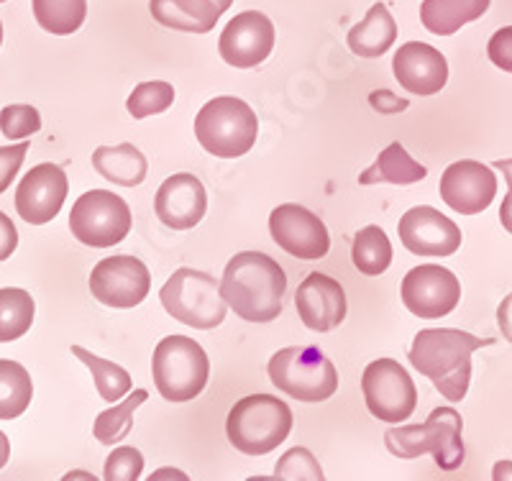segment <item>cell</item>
Instances as JSON below:
<instances>
[{
    "mask_svg": "<svg viewBox=\"0 0 512 481\" xmlns=\"http://www.w3.org/2000/svg\"><path fill=\"white\" fill-rule=\"evenodd\" d=\"M285 292V269L262 251H241L233 256L221 279L226 305L249 323H269L280 318Z\"/></svg>",
    "mask_w": 512,
    "mask_h": 481,
    "instance_id": "obj_1",
    "label": "cell"
},
{
    "mask_svg": "<svg viewBox=\"0 0 512 481\" xmlns=\"http://www.w3.org/2000/svg\"><path fill=\"white\" fill-rule=\"evenodd\" d=\"M492 343V338H477L456 328H425L415 336L410 364L431 379L448 402H461L472 382V354Z\"/></svg>",
    "mask_w": 512,
    "mask_h": 481,
    "instance_id": "obj_2",
    "label": "cell"
},
{
    "mask_svg": "<svg viewBox=\"0 0 512 481\" xmlns=\"http://www.w3.org/2000/svg\"><path fill=\"white\" fill-rule=\"evenodd\" d=\"M461 428H464V420L454 407H438L423 425L390 428L384 433V443L392 456L418 458L423 453H431L438 469L454 471L464 464Z\"/></svg>",
    "mask_w": 512,
    "mask_h": 481,
    "instance_id": "obj_3",
    "label": "cell"
},
{
    "mask_svg": "<svg viewBox=\"0 0 512 481\" xmlns=\"http://www.w3.org/2000/svg\"><path fill=\"white\" fill-rule=\"evenodd\" d=\"M292 430V410L272 395H251L231 407L226 420L228 441L246 456L272 453L287 441Z\"/></svg>",
    "mask_w": 512,
    "mask_h": 481,
    "instance_id": "obj_4",
    "label": "cell"
},
{
    "mask_svg": "<svg viewBox=\"0 0 512 481\" xmlns=\"http://www.w3.org/2000/svg\"><path fill=\"white\" fill-rule=\"evenodd\" d=\"M259 123L249 103L231 95L213 98L195 116V136L208 154L218 159H236L249 154L256 144Z\"/></svg>",
    "mask_w": 512,
    "mask_h": 481,
    "instance_id": "obj_5",
    "label": "cell"
},
{
    "mask_svg": "<svg viewBox=\"0 0 512 481\" xmlns=\"http://www.w3.org/2000/svg\"><path fill=\"white\" fill-rule=\"evenodd\" d=\"M269 379L297 402H326L336 395L338 371L315 346L282 348L269 359Z\"/></svg>",
    "mask_w": 512,
    "mask_h": 481,
    "instance_id": "obj_6",
    "label": "cell"
},
{
    "mask_svg": "<svg viewBox=\"0 0 512 481\" xmlns=\"http://www.w3.org/2000/svg\"><path fill=\"white\" fill-rule=\"evenodd\" d=\"M154 384L167 402H190L208 384L210 361L198 341L187 336H167L154 348Z\"/></svg>",
    "mask_w": 512,
    "mask_h": 481,
    "instance_id": "obj_7",
    "label": "cell"
},
{
    "mask_svg": "<svg viewBox=\"0 0 512 481\" xmlns=\"http://www.w3.org/2000/svg\"><path fill=\"white\" fill-rule=\"evenodd\" d=\"M159 300L172 318L198 331L218 328L226 320L221 284L198 269H177L159 292Z\"/></svg>",
    "mask_w": 512,
    "mask_h": 481,
    "instance_id": "obj_8",
    "label": "cell"
},
{
    "mask_svg": "<svg viewBox=\"0 0 512 481\" xmlns=\"http://www.w3.org/2000/svg\"><path fill=\"white\" fill-rule=\"evenodd\" d=\"M70 231L80 244L93 249L116 246L131 231V208L116 192L90 190L72 205Z\"/></svg>",
    "mask_w": 512,
    "mask_h": 481,
    "instance_id": "obj_9",
    "label": "cell"
},
{
    "mask_svg": "<svg viewBox=\"0 0 512 481\" xmlns=\"http://www.w3.org/2000/svg\"><path fill=\"white\" fill-rule=\"evenodd\" d=\"M361 392L369 412L382 423H405L418 405L413 379L392 359H377L364 369Z\"/></svg>",
    "mask_w": 512,
    "mask_h": 481,
    "instance_id": "obj_10",
    "label": "cell"
},
{
    "mask_svg": "<svg viewBox=\"0 0 512 481\" xmlns=\"http://www.w3.org/2000/svg\"><path fill=\"white\" fill-rule=\"evenodd\" d=\"M152 290V274L136 256L118 254L100 259L90 274V292L108 308H136Z\"/></svg>",
    "mask_w": 512,
    "mask_h": 481,
    "instance_id": "obj_11",
    "label": "cell"
},
{
    "mask_svg": "<svg viewBox=\"0 0 512 481\" xmlns=\"http://www.w3.org/2000/svg\"><path fill=\"white\" fill-rule=\"evenodd\" d=\"M405 308L423 320H438L454 313L461 300V282L456 274L438 264H420L410 269L400 284Z\"/></svg>",
    "mask_w": 512,
    "mask_h": 481,
    "instance_id": "obj_12",
    "label": "cell"
},
{
    "mask_svg": "<svg viewBox=\"0 0 512 481\" xmlns=\"http://www.w3.org/2000/svg\"><path fill=\"white\" fill-rule=\"evenodd\" d=\"M269 233H272L274 244L295 259L318 261L331 249L326 223L303 205L285 203L274 208L269 215Z\"/></svg>",
    "mask_w": 512,
    "mask_h": 481,
    "instance_id": "obj_13",
    "label": "cell"
},
{
    "mask_svg": "<svg viewBox=\"0 0 512 481\" xmlns=\"http://www.w3.org/2000/svg\"><path fill=\"white\" fill-rule=\"evenodd\" d=\"M402 246L415 256H451L461 246V228L436 208L420 205L397 223Z\"/></svg>",
    "mask_w": 512,
    "mask_h": 481,
    "instance_id": "obj_14",
    "label": "cell"
},
{
    "mask_svg": "<svg viewBox=\"0 0 512 481\" xmlns=\"http://www.w3.org/2000/svg\"><path fill=\"white\" fill-rule=\"evenodd\" d=\"M272 49L274 24L259 11H244L231 18L218 41L221 57L239 70H251L256 64H262L272 54Z\"/></svg>",
    "mask_w": 512,
    "mask_h": 481,
    "instance_id": "obj_15",
    "label": "cell"
},
{
    "mask_svg": "<svg viewBox=\"0 0 512 481\" xmlns=\"http://www.w3.org/2000/svg\"><path fill=\"white\" fill-rule=\"evenodd\" d=\"M443 203L461 215H477L492 205L497 198V177L487 164H479L474 159L454 162L446 167L441 177Z\"/></svg>",
    "mask_w": 512,
    "mask_h": 481,
    "instance_id": "obj_16",
    "label": "cell"
},
{
    "mask_svg": "<svg viewBox=\"0 0 512 481\" xmlns=\"http://www.w3.org/2000/svg\"><path fill=\"white\" fill-rule=\"evenodd\" d=\"M70 182L57 164H36L16 190V210L31 226L54 221L67 198Z\"/></svg>",
    "mask_w": 512,
    "mask_h": 481,
    "instance_id": "obj_17",
    "label": "cell"
},
{
    "mask_svg": "<svg viewBox=\"0 0 512 481\" xmlns=\"http://www.w3.org/2000/svg\"><path fill=\"white\" fill-rule=\"evenodd\" d=\"M295 308L305 328L318 333L333 331L346 318L344 287L328 274H308L295 292Z\"/></svg>",
    "mask_w": 512,
    "mask_h": 481,
    "instance_id": "obj_18",
    "label": "cell"
},
{
    "mask_svg": "<svg viewBox=\"0 0 512 481\" xmlns=\"http://www.w3.org/2000/svg\"><path fill=\"white\" fill-rule=\"evenodd\" d=\"M154 210L167 228H175V231L195 228L208 210V195H205L203 182L190 172L172 174L157 190Z\"/></svg>",
    "mask_w": 512,
    "mask_h": 481,
    "instance_id": "obj_19",
    "label": "cell"
},
{
    "mask_svg": "<svg viewBox=\"0 0 512 481\" xmlns=\"http://www.w3.org/2000/svg\"><path fill=\"white\" fill-rule=\"evenodd\" d=\"M392 70H395L397 82H400L408 93L428 98V95L441 93L443 85L448 82V62L438 49L423 41H408L397 49L392 59Z\"/></svg>",
    "mask_w": 512,
    "mask_h": 481,
    "instance_id": "obj_20",
    "label": "cell"
},
{
    "mask_svg": "<svg viewBox=\"0 0 512 481\" xmlns=\"http://www.w3.org/2000/svg\"><path fill=\"white\" fill-rule=\"evenodd\" d=\"M149 11L162 26L187 34H208L221 18V8L213 0H152Z\"/></svg>",
    "mask_w": 512,
    "mask_h": 481,
    "instance_id": "obj_21",
    "label": "cell"
},
{
    "mask_svg": "<svg viewBox=\"0 0 512 481\" xmlns=\"http://www.w3.org/2000/svg\"><path fill=\"white\" fill-rule=\"evenodd\" d=\"M397 39V24L392 18L390 8L384 3H374L364 21L349 31L351 52L359 54L361 59H379L382 54L390 52V47Z\"/></svg>",
    "mask_w": 512,
    "mask_h": 481,
    "instance_id": "obj_22",
    "label": "cell"
},
{
    "mask_svg": "<svg viewBox=\"0 0 512 481\" xmlns=\"http://www.w3.org/2000/svg\"><path fill=\"white\" fill-rule=\"evenodd\" d=\"M93 167L103 180L121 187H136L146 180L149 164L134 144L98 146L93 151Z\"/></svg>",
    "mask_w": 512,
    "mask_h": 481,
    "instance_id": "obj_23",
    "label": "cell"
},
{
    "mask_svg": "<svg viewBox=\"0 0 512 481\" xmlns=\"http://www.w3.org/2000/svg\"><path fill=\"white\" fill-rule=\"evenodd\" d=\"M492 0H423L420 21L431 34L451 36L487 13Z\"/></svg>",
    "mask_w": 512,
    "mask_h": 481,
    "instance_id": "obj_24",
    "label": "cell"
},
{
    "mask_svg": "<svg viewBox=\"0 0 512 481\" xmlns=\"http://www.w3.org/2000/svg\"><path fill=\"white\" fill-rule=\"evenodd\" d=\"M428 169L410 157L400 141H392L377 157V162L359 174V185H415L423 182Z\"/></svg>",
    "mask_w": 512,
    "mask_h": 481,
    "instance_id": "obj_25",
    "label": "cell"
},
{
    "mask_svg": "<svg viewBox=\"0 0 512 481\" xmlns=\"http://www.w3.org/2000/svg\"><path fill=\"white\" fill-rule=\"evenodd\" d=\"M34 397L31 374L11 359H0V420H13L24 415Z\"/></svg>",
    "mask_w": 512,
    "mask_h": 481,
    "instance_id": "obj_26",
    "label": "cell"
},
{
    "mask_svg": "<svg viewBox=\"0 0 512 481\" xmlns=\"http://www.w3.org/2000/svg\"><path fill=\"white\" fill-rule=\"evenodd\" d=\"M36 24L54 36H70L85 24L88 0H31Z\"/></svg>",
    "mask_w": 512,
    "mask_h": 481,
    "instance_id": "obj_27",
    "label": "cell"
},
{
    "mask_svg": "<svg viewBox=\"0 0 512 481\" xmlns=\"http://www.w3.org/2000/svg\"><path fill=\"white\" fill-rule=\"evenodd\" d=\"M351 259H354V267L367 277H379L387 272L392 264V244L387 233L379 226L361 228L354 236Z\"/></svg>",
    "mask_w": 512,
    "mask_h": 481,
    "instance_id": "obj_28",
    "label": "cell"
},
{
    "mask_svg": "<svg viewBox=\"0 0 512 481\" xmlns=\"http://www.w3.org/2000/svg\"><path fill=\"white\" fill-rule=\"evenodd\" d=\"M34 297L18 287H6L0 290V343L18 341L26 336L34 323Z\"/></svg>",
    "mask_w": 512,
    "mask_h": 481,
    "instance_id": "obj_29",
    "label": "cell"
},
{
    "mask_svg": "<svg viewBox=\"0 0 512 481\" xmlns=\"http://www.w3.org/2000/svg\"><path fill=\"white\" fill-rule=\"evenodd\" d=\"M149 400V392L146 389H136L134 395L123 400L121 405H113L111 410L100 412L98 420L93 425V435L98 438V443L103 446H113V443H121L131 428H134V412L139 410L144 402Z\"/></svg>",
    "mask_w": 512,
    "mask_h": 481,
    "instance_id": "obj_30",
    "label": "cell"
},
{
    "mask_svg": "<svg viewBox=\"0 0 512 481\" xmlns=\"http://www.w3.org/2000/svg\"><path fill=\"white\" fill-rule=\"evenodd\" d=\"M72 354L93 371V382L98 387V395L105 402H118L128 389H131V374H128L123 366L113 364V361H105L100 356L90 354L82 346H72Z\"/></svg>",
    "mask_w": 512,
    "mask_h": 481,
    "instance_id": "obj_31",
    "label": "cell"
},
{
    "mask_svg": "<svg viewBox=\"0 0 512 481\" xmlns=\"http://www.w3.org/2000/svg\"><path fill=\"white\" fill-rule=\"evenodd\" d=\"M172 103H175V87L169 85V82L154 80V82H141V85H136L134 93L128 95L126 108L136 121H141V118L164 113Z\"/></svg>",
    "mask_w": 512,
    "mask_h": 481,
    "instance_id": "obj_32",
    "label": "cell"
},
{
    "mask_svg": "<svg viewBox=\"0 0 512 481\" xmlns=\"http://www.w3.org/2000/svg\"><path fill=\"white\" fill-rule=\"evenodd\" d=\"M274 479L320 481L323 479V469H320L318 458H315L308 448H290V451L277 461Z\"/></svg>",
    "mask_w": 512,
    "mask_h": 481,
    "instance_id": "obj_33",
    "label": "cell"
},
{
    "mask_svg": "<svg viewBox=\"0 0 512 481\" xmlns=\"http://www.w3.org/2000/svg\"><path fill=\"white\" fill-rule=\"evenodd\" d=\"M41 128V116L34 105H6L0 111V131L8 141L29 139Z\"/></svg>",
    "mask_w": 512,
    "mask_h": 481,
    "instance_id": "obj_34",
    "label": "cell"
},
{
    "mask_svg": "<svg viewBox=\"0 0 512 481\" xmlns=\"http://www.w3.org/2000/svg\"><path fill=\"white\" fill-rule=\"evenodd\" d=\"M144 471V456L131 446H121L105 461V479L108 481H136Z\"/></svg>",
    "mask_w": 512,
    "mask_h": 481,
    "instance_id": "obj_35",
    "label": "cell"
},
{
    "mask_svg": "<svg viewBox=\"0 0 512 481\" xmlns=\"http://www.w3.org/2000/svg\"><path fill=\"white\" fill-rule=\"evenodd\" d=\"M26 154H29V141L26 139L21 144L0 146V195L16 180V174L21 169V164H24Z\"/></svg>",
    "mask_w": 512,
    "mask_h": 481,
    "instance_id": "obj_36",
    "label": "cell"
},
{
    "mask_svg": "<svg viewBox=\"0 0 512 481\" xmlns=\"http://www.w3.org/2000/svg\"><path fill=\"white\" fill-rule=\"evenodd\" d=\"M487 54L502 72L512 75V26H505L489 39Z\"/></svg>",
    "mask_w": 512,
    "mask_h": 481,
    "instance_id": "obj_37",
    "label": "cell"
},
{
    "mask_svg": "<svg viewBox=\"0 0 512 481\" xmlns=\"http://www.w3.org/2000/svg\"><path fill=\"white\" fill-rule=\"evenodd\" d=\"M369 105H372L377 113H382V116H395V113L408 111L410 100L397 98L390 90H374V93L369 95Z\"/></svg>",
    "mask_w": 512,
    "mask_h": 481,
    "instance_id": "obj_38",
    "label": "cell"
},
{
    "mask_svg": "<svg viewBox=\"0 0 512 481\" xmlns=\"http://www.w3.org/2000/svg\"><path fill=\"white\" fill-rule=\"evenodd\" d=\"M18 246V231L6 213H0V261L11 259Z\"/></svg>",
    "mask_w": 512,
    "mask_h": 481,
    "instance_id": "obj_39",
    "label": "cell"
},
{
    "mask_svg": "<svg viewBox=\"0 0 512 481\" xmlns=\"http://www.w3.org/2000/svg\"><path fill=\"white\" fill-rule=\"evenodd\" d=\"M497 323H500V331L505 336V341L512 346V292L500 302V308H497Z\"/></svg>",
    "mask_w": 512,
    "mask_h": 481,
    "instance_id": "obj_40",
    "label": "cell"
},
{
    "mask_svg": "<svg viewBox=\"0 0 512 481\" xmlns=\"http://www.w3.org/2000/svg\"><path fill=\"white\" fill-rule=\"evenodd\" d=\"M500 221H502V228H505L507 233H512V192H507L505 200H502Z\"/></svg>",
    "mask_w": 512,
    "mask_h": 481,
    "instance_id": "obj_41",
    "label": "cell"
},
{
    "mask_svg": "<svg viewBox=\"0 0 512 481\" xmlns=\"http://www.w3.org/2000/svg\"><path fill=\"white\" fill-rule=\"evenodd\" d=\"M492 476H495L497 481L512 479V461H500V464H495V471H492Z\"/></svg>",
    "mask_w": 512,
    "mask_h": 481,
    "instance_id": "obj_42",
    "label": "cell"
},
{
    "mask_svg": "<svg viewBox=\"0 0 512 481\" xmlns=\"http://www.w3.org/2000/svg\"><path fill=\"white\" fill-rule=\"evenodd\" d=\"M8 458H11V443H8V435L0 430V469L8 464Z\"/></svg>",
    "mask_w": 512,
    "mask_h": 481,
    "instance_id": "obj_43",
    "label": "cell"
},
{
    "mask_svg": "<svg viewBox=\"0 0 512 481\" xmlns=\"http://www.w3.org/2000/svg\"><path fill=\"white\" fill-rule=\"evenodd\" d=\"M495 169H500V172L505 174V182H507V187H510V192H512V159H497Z\"/></svg>",
    "mask_w": 512,
    "mask_h": 481,
    "instance_id": "obj_44",
    "label": "cell"
},
{
    "mask_svg": "<svg viewBox=\"0 0 512 481\" xmlns=\"http://www.w3.org/2000/svg\"><path fill=\"white\" fill-rule=\"evenodd\" d=\"M213 3H216V6L221 8V13H226L228 8H231V3H233V0H213Z\"/></svg>",
    "mask_w": 512,
    "mask_h": 481,
    "instance_id": "obj_45",
    "label": "cell"
},
{
    "mask_svg": "<svg viewBox=\"0 0 512 481\" xmlns=\"http://www.w3.org/2000/svg\"><path fill=\"white\" fill-rule=\"evenodd\" d=\"M67 479H93L90 474H67Z\"/></svg>",
    "mask_w": 512,
    "mask_h": 481,
    "instance_id": "obj_46",
    "label": "cell"
},
{
    "mask_svg": "<svg viewBox=\"0 0 512 481\" xmlns=\"http://www.w3.org/2000/svg\"><path fill=\"white\" fill-rule=\"evenodd\" d=\"M0 44H3V24H0Z\"/></svg>",
    "mask_w": 512,
    "mask_h": 481,
    "instance_id": "obj_47",
    "label": "cell"
},
{
    "mask_svg": "<svg viewBox=\"0 0 512 481\" xmlns=\"http://www.w3.org/2000/svg\"><path fill=\"white\" fill-rule=\"evenodd\" d=\"M0 3H6V0H0Z\"/></svg>",
    "mask_w": 512,
    "mask_h": 481,
    "instance_id": "obj_48",
    "label": "cell"
}]
</instances>
